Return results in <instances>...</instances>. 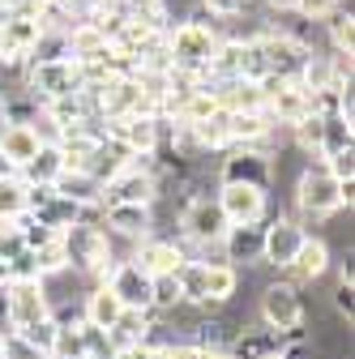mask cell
<instances>
[{
  "instance_id": "obj_4",
  "label": "cell",
  "mask_w": 355,
  "mask_h": 359,
  "mask_svg": "<svg viewBox=\"0 0 355 359\" xmlns=\"http://www.w3.org/2000/svg\"><path fill=\"white\" fill-rule=\"evenodd\" d=\"M304 321H308V308L295 283L283 278L261 287V325H270L274 334H291V330H304Z\"/></svg>"
},
{
  "instance_id": "obj_11",
  "label": "cell",
  "mask_w": 355,
  "mask_h": 359,
  "mask_svg": "<svg viewBox=\"0 0 355 359\" xmlns=\"http://www.w3.org/2000/svg\"><path fill=\"white\" fill-rule=\"evenodd\" d=\"M261 240H265V222H227L218 248H223L227 265L240 269V265H261Z\"/></svg>"
},
{
  "instance_id": "obj_17",
  "label": "cell",
  "mask_w": 355,
  "mask_h": 359,
  "mask_svg": "<svg viewBox=\"0 0 355 359\" xmlns=\"http://www.w3.org/2000/svg\"><path fill=\"white\" fill-rule=\"evenodd\" d=\"M39 150V137L30 124H0V154H5L13 167H26Z\"/></svg>"
},
{
  "instance_id": "obj_25",
  "label": "cell",
  "mask_w": 355,
  "mask_h": 359,
  "mask_svg": "<svg viewBox=\"0 0 355 359\" xmlns=\"http://www.w3.org/2000/svg\"><path fill=\"white\" fill-rule=\"evenodd\" d=\"M334 9H338V0H295V13L308 22H326Z\"/></svg>"
},
{
  "instance_id": "obj_1",
  "label": "cell",
  "mask_w": 355,
  "mask_h": 359,
  "mask_svg": "<svg viewBox=\"0 0 355 359\" xmlns=\"http://www.w3.org/2000/svg\"><path fill=\"white\" fill-rule=\"evenodd\" d=\"M60 236H65L69 269H77V274H81L86 283H91V287L107 283L112 265H116V257H112V236H107V227H99V222H73V227H65Z\"/></svg>"
},
{
  "instance_id": "obj_2",
  "label": "cell",
  "mask_w": 355,
  "mask_h": 359,
  "mask_svg": "<svg viewBox=\"0 0 355 359\" xmlns=\"http://www.w3.org/2000/svg\"><path fill=\"white\" fill-rule=\"evenodd\" d=\"M223 231H227V214L214 197H206V193L185 197V205H180V244H189L185 257H201L206 248H218Z\"/></svg>"
},
{
  "instance_id": "obj_3",
  "label": "cell",
  "mask_w": 355,
  "mask_h": 359,
  "mask_svg": "<svg viewBox=\"0 0 355 359\" xmlns=\"http://www.w3.org/2000/svg\"><path fill=\"white\" fill-rule=\"evenodd\" d=\"M295 210L304 214V222H326L342 214V184L326 167H304L295 180Z\"/></svg>"
},
{
  "instance_id": "obj_14",
  "label": "cell",
  "mask_w": 355,
  "mask_h": 359,
  "mask_svg": "<svg viewBox=\"0 0 355 359\" xmlns=\"http://www.w3.org/2000/svg\"><path fill=\"white\" fill-rule=\"evenodd\" d=\"M240 291V269L227 261H206V312L227 308Z\"/></svg>"
},
{
  "instance_id": "obj_15",
  "label": "cell",
  "mask_w": 355,
  "mask_h": 359,
  "mask_svg": "<svg viewBox=\"0 0 355 359\" xmlns=\"http://www.w3.org/2000/svg\"><path fill=\"white\" fill-rule=\"evenodd\" d=\"M120 312H124V304H120V295H116L107 283H99V287H91V291L81 295V317H86V325L112 330Z\"/></svg>"
},
{
  "instance_id": "obj_21",
  "label": "cell",
  "mask_w": 355,
  "mask_h": 359,
  "mask_svg": "<svg viewBox=\"0 0 355 359\" xmlns=\"http://www.w3.org/2000/svg\"><path fill=\"white\" fill-rule=\"evenodd\" d=\"M30 252H34V265H39V278H56V274H65V269H69L65 236H56V240H48V244H39V248H30Z\"/></svg>"
},
{
  "instance_id": "obj_27",
  "label": "cell",
  "mask_w": 355,
  "mask_h": 359,
  "mask_svg": "<svg viewBox=\"0 0 355 359\" xmlns=\"http://www.w3.org/2000/svg\"><path fill=\"white\" fill-rule=\"evenodd\" d=\"M154 351H159L154 342H120L112 359H154Z\"/></svg>"
},
{
  "instance_id": "obj_23",
  "label": "cell",
  "mask_w": 355,
  "mask_h": 359,
  "mask_svg": "<svg viewBox=\"0 0 355 359\" xmlns=\"http://www.w3.org/2000/svg\"><path fill=\"white\" fill-rule=\"evenodd\" d=\"M326 26H330V43H334V52H347L351 56V9L347 13H330L326 18Z\"/></svg>"
},
{
  "instance_id": "obj_30",
  "label": "cell",
  "mask_w": 355,
  "mask_h": 359,
  "mask_svg": "<svg viewBox=\"0 0 355 359\" xmlns=\"http://www.w3.org/2000/svg\"><path fill=\"white\" fill-rule=\"evenodd\" d=\"M261 359H287V355L283 351H270V355H261Z\"/></svg>"
},
{
  "instance_id": "obj_26",
  "label": "cell",
  "mask_w": 355,
  "mask_h": 359,
  "mask_svg": "<svg viewBox=\"0 0 355 359\" xmlns=\"http://www.w3.org/2000/svg\"><path fill=\"white\" fill-rule=\"evenodd\" d=\"M351 278H338V287H334V299H330V308H334V317H342V321H351Z\"/></svg>"
},
{
  "instance_id": "obj_18",
  "label": "cell",
  "mask_w": 355,
  "mask_h": 359,
  "mask_svg": "<svg viewBox=\"0 0 355 359\" xmlns=\"http://www.w3.org/2000/svg\"><path fill=\"white\" fill-rule=\"evenodd\" d=\"M60 171H65V154H60V146H39L34 158H30L26 167H18V175L26 180V184H52Z\"/></svg>"
},
{
  "instance_id": "obj_22",
  "label": "cell",
  "mask_w": 355,
  "mask_h": 359,
  "mask_svg": "<svg viewBox=\"0 0 355 359\" xmlns=\"http://www.w3.org/2000/svg\"><path fill=\"white\" fill-rule=\"evenodd\" d=\"M30 346H39V355H52V342H56V334H60V325H56V317L48 312V317H39V321H30V325H22L18 330Z\"/></svg>"
},
{
  "instance_id": "obj_10",
  "label": "cell",
  "mask_w": 355,
  "mask_h": 359,
  "mask_svg": "<svg viewBox=\"0 0 355 359\" xmlns=\"http://www.w3.org/2000/svg\"><path fill=\"white\" fill-rule=\"evenodd\" d=\"M103 227H107V236H120V240H133V244H138L142 236L154 231V205L112 201V205H103Z\"/></svg>"
},
{
  "instance_id": "obj_31",
  "label": "cell",
  "mask_w": 355,
  "mask_h": 359,
  "mask_svg": "<svg viewBox=\"0 0 355 359\" xmlns=\"http://www.w3.org/2000/svg\"><path fill=\"white\" fill-rule=\"evenodd\" d=\"M0 359H5V334H0Z\"/></svg>"
},
{
  "instance_id": "obj_29",
  "label": "cell",
  "mask_w": 355,
  "mask_h": 359,
  "mask_svg": "<svg viewBox=\"0 0 355 359\" xmlns=\"http://www.w3.org/2000/svg\"><path fill=\"white\" fill-rule=\"evenodd\" d=\"M270 9H279V13H295V0H265Z\"/></svg>"
},
{
  "instance_id": "obj_7",
  "label": "cell",
  "mask_w": 355,
  "mask_h": 359,
  "mask_svg": "<svg viewBox=\"0 0 355 359\" xmlns=\"http://www.w3.org/2000/svg\"><path fill=\"white\" fill-rule=\"evenodd\" d=\"M304 222L300 218H270L265 222V240H261V265H270V269H283L295 261L300 244H304Z\"/></svg>"
},
{
  "instance_id": "obj_5",
  "label": "cell",
  "mask_w": 355,
  "mask_h": 359,
  "mask_svg": "<svg viewBox=\"0 0 355 359\" xmlns=\"http://www.w3.org/2000/svg\"><path fill=\"white\" fill-rule=\"evenodd\" d=\"M261 146H227V158H223V167H218V184L270 189L274 184V163H270V154H265Z\"/></svg>"
},
{
  "instance_id": "obj_6",
  "label": "cell",
  "mask_w": 355,
  "mask_h": 359,
  "mask_svg": "<svg viewBox=\"0 0 355 359\" xmlns=\"http://www.w3.org/2000/svg\"><path fill=\"white\" fill-rule=\"evenodd\" d=\"M5 299H9V325L22 330L39 317L52 312V295H48V278H9L5 283Z\"/></svg>"
},
{
  "instance_id": "obj_16",
  "label": "cell",
  "mask_w": 355,
  "mask_h": 359,
  "mask_svg": "<svg viewBox=\"0 0 355 359\" xmlns=\"http://www.w3.org/2000/svg\"><path fill=\"white\" fill-rule=\"evenodd\" d=\"M52 189L60 193V197H69V201H77V205H95V201H103V184L86 171V167H65L56 180H52Z\"/></svg>"
},
{
  "instance_id": "obj_24",
  "label": "cell",
  "mask_w": 355,
  "mask_h": 359,
  "mask_svg": "<svg viewBox=\"0 0 355 359\" xmlns=\"http://www.w3.org/2000/svg\"><path fill=\"white\" fill-rule=\"evenodd\" d=\"M326 171L338 180V184H351V180H355V146H351V150L330 154V158H326Z\"/></svg>"
},
{
  "instance_id": "obj_9",
  "label": "cell",
  "mask_w": 355,
  "mask_h": 359,
  "mask_svg": "<svg viewBox=\"0 0 355 359\" xmlns=\"http://www.w3.org/2000/svg\"><path fill=\"white\" fill-rule=\"evenodd\" d=\"M138 269H146V274L154 278V274H175L180 269V261H185V244L180 240H163V236H142L138 244H133V257H128Z\"/></svg>"
},
{
  "instance_id": "obj_28",
  "label": "cell",
  "mask_w": 355,
  "mask_h": 359,
  "mask_svg": "<svg viewBox=\"0 0 355 359\" xmlns=\"http://www.w3.org/2000/svg\"><path fill=\"white\" fill-rule=\"evenodd\" d=\"M201 9H210V13H218V18H236V13L244 9V0H201Z\"/></svg>"
},
{
  "instance_id": "obj_13",
  "label": "cell",
  "mask_w": 355,
  "mask_h": 359,
  "mask_svg": "<svg viewBox=\"0 0 355 359\" xmlns=\"http://www.w3.org/2000/svg\"><path fill=\"white\" fill-rule=\"evenodd\" d=\"M107 287L120 295L124 308H150V274H146V269H138L133 261H116L112 265Z\"/></svg>"
},
{
  "instance_id": "obj_19",
  "label": "cell",
  "mask_w": 355,
  "mask_h": 359,
  "mask_svg": "<svg viewBox=\"0 0 355 359\" xmlns=\"http://www.w3.org/2000/svg\"><path fill=\"white\" fill-rule=\"evenodd\" d=\"M30 210V193H26V180L13 175H0V222H18Z\"/></svg>"
},
{
  "instance_id": "obj_32",
  "label": "cell",
  "mask_w": 355,
  "mask_h": 359,
  "mask_svg": "<svg viewBox=\"0 0 355 359\" xmlns=\"http://www.w3.org/2000/svg\"><path fill=\"white\" fill-rule=\"evenodd\" d=\"M338 5H342V0H338Z\"/></svg>"
},
{
  "instance_id": "obj_20",
  "label": "cell",
  "mask_w": 355,
  "mask_h": 359,
  "mask_svg": "<svg viewBox=\"0 0 355 359\" xmlns=\"http://www.w3.org/2000/svg\"><path fill=\"white\" fill-rule=\"evenodd\" d=\"M150 308L159 312V317H171L175 308H185L180 278H175V274H154L150 278Z\"/></svg>"
},
{
  "instance_id": "obj_12",
  "label": "cell",
  "mask_w": 355,
  "mask_h": 359,
  "mask_svg": "<svg viewBox=\"0 0 355 359\" xmlns=\"http://www.w3.org/2000/svg\"><path fill=\"white\" fill-rule=\"evenodd\" d=\"M330 265H334V252H330V244H326L321 236H304V244H300L295 261H291V265H283V274H287V283L304 287V283H317V278L326 274Z\"/></svg>"
},
{
  "instance_id": "obj_8",
  "label": "cell",
  "mask_w": 355,
  "mask_h": 359,
  "mask_svg": "<svg viewBox=\"0 0 355 359\" xmlns=\"http://www.w3.org/2000/svg\"><path fill=\"white\" fill-rule=\"evenodd\" d=\"M214 201L223 205L227 222H265V214H270V189L253 184H218Z\"/></svg>"
}]
</instances>
